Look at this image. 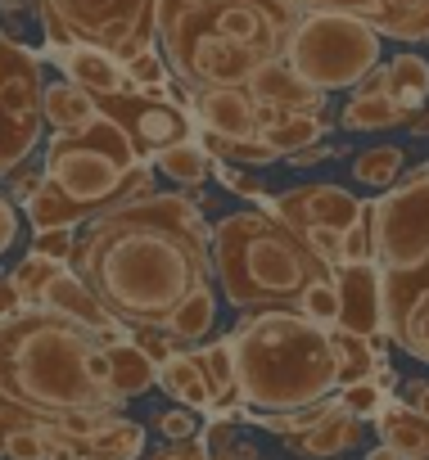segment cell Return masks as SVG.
I'll list each match as a JSON object with an SVG mask.
<instances>
[{"label": "cell", "instance_id": "cell-29", "mask_svg": "<svg viewBox=\"0 0 429 460\" xmlns=\"http://www.w3.org/2000/svg\"><path fill=\"white\" fill-rule=\"evenodd\" d=\"M23 212H28V221H32V235H41V230H77V221H86L55 185H37V194L23 203Z\"/></svg>", "mask_w": 429, "mask_h": 460}, {"label": "cell", "instance_id": "cell-42", "mask_svg": "<svg viewBox=\"0 0 429 460\" xmlns=\"http://www.w3.org/2000/svg\"><path fill=\"white\" fill-rule=\"evenodd\" d=\"M19 244V203L10 194H0V253Z\"/></svg>", "mask_w": 429, "mask_h": 460}, {"label": "cell", "instance_id": "cell-19", "mask_svg": "<svg viewBox=\"0 0 429 460\" xmlns=\"http://www.w3.org/2000/svg\"><path fill=\"white\" fill-rule=\"evenodd\" d=\"M380 447H389L398 460H429V415H416L402 402H384L375 415Z\"/></svg>", "mask_w": 429, "mask_h": 460}, {"label": "cell", "instance_id": "cell-15", "mask_svg": "<svg viewBox=\"0 0 429 460\" xmlns=\"http://www.w3.org/2000/svg\"><path fill=\"white\" fill-rule=\"evenodd\" d=\"M37 307L41 312H50V316H64V321H73V325H82V330H91L100 343H118V339H127L122 334V325L100 307V298L64 267L46 289H41V298H37Z\"/></svg>", "mask_w": 429, "mask_h": 460}, {"label": "cell", "instance_id": "cell-27", "mask_svg": "<svg viewBox=\"0 0 429 460\" xmlns=\"http://www.w3.org/2000/svg\"><path fill=\"white\" fill-rule=\"evenodd\" d=\"M407 122H411V113L398 109L389 95H357V91L339 113L344 131H389V127H407Z\"/></svg>", "mask_w": 429, "mask_h": 460}, {"label": "cell", "instance_id": "cell-23", "mask_svg": "<svg viewBox=\"0 0 429 460\" xmlns=\"http://www.w3.org/2000/svg\"><path fill=\"white\" fill-rule=\"evenodd\" d=\"M158 388H163L167 397H176L185 411H203V406H212V393H208V379H203L194 352H176V357H167V361L158 366Z\"/></svg>", "mask_w": 429, "mask_h": 460}, {"label": "cell", "instance_id": "cell-1", "mask_svg": "<svg viewBox=\"0 0 429 460\" xmlns=\"http://www.w3.org/2000/svg\"><path fill=\"white\" fill-rule=\"evenodd\" d=\"M68 271L136 334H163L172 312L212 276L208 226L185 194H149L91 217L73 240Z\"/></svg>", "mask_w": 429, "mask_h": 460}, {"label": "cell", "instance_id": "cell-41", "mask_svg": "<svg viewBox=\"0 0 429 460\" xmlns=\"http://www.w3.org/2000/svg\"><path fill=\"white\" fill-rule=\"evenodd\" d=\"M19 429H41V420H32L28 411H19V406H10L5 397H0V460H5V438L19 433Z\"/></svg>", "mask_w": 429, "mask_h": 460}, {"label": "cell", "instance_id": "cell-33", "mask_svg": "<svg viewBox=\"0 0 429 460\" xmlns=\"http://www.w3.org/2000/svg\"><path fill=\"white\" fill-rule=\"evenodd\" d=\"M64 267H68V262H50V258H41V253H28V258H23V262H19V267L5 276V280L14 285V294H19V303H23V307H37L41 289H46V285H50V280L64 271Z\"/></svg>", "mask_w": 429, "mask_h": 460}, {"label": "cell", "instance_id": "cell-25", "mask_svg": "<svg viewBox=\"0 0 429 460\" xmlns=\"http://www.w3.org/2000/svg\"><path fill=\"white\" fill-rule=\"evenodd\" d=\"M203 379H208V393H212V411L222 420H231V402H236V361H231V343L218 339L212 348H199L194 352Z\"/></svg>", "mask_w": 429, "mask_h": 460}, {"label": "cell", "instance_id": "cell-20", "mask_svg": "<svg viewBox=\"0 0 429 460\" xmlns=\"http://www.w3.org/2000/svg\"><path fill=\"white\" fill-rule=\"evenodd\" d=\"M104 357H109V388L127 402V397H145L154 384H158V366L131 343V339H118V343H104Z\"/></svg>", "mask_w": 429, "mask_h": 460}, {"label": "cell", "instance_id": "cell-24", "mask_svg": "<svg viewBox=\"0 0 429 460\" xmlns=\"http://www.w3.org/2000/svg\"><path fill=\"white\" fill-rule=\"evenodd\" d=\"M326 131H330L326 113H281V118L263 131V140H267L281 158H290V154H303V149L321 145Z\"/></svg>", "mask_w": 429, "mask_h": 460}, {"label": "cell", "instance_id": "cell-35", "mask_svg": "<svg viewBox=\"0 0 429 460\" xmlns=\"http://www.w3.org/2000/svg\"><path fill=\"white\" fill-rule=\"evenodd\" d=\"M335 397H339V406H344L348 415H357V420H375V415L384 411V402H389V393H384V388H375V379L353 384V388H339Z\"/></svg>", "mask_w": 429, "mask_h": 460}, {"label": "cell", "instance_id": "cell-36", "mask_svg": "<svg viewBox=\"0 0 429 460\" xmlns=\"http://www.w3.org/2000/svg\"><path fill=\"white\" fill-rule=\"evenodd\" d=\"M122 73H127V82H131L136 91H163V86H167V64H163V55H154V50L136 55Z\"/></svg>", "mask_w": 429, "mask_h": 460}, {"label": "cell", "instance_id": "cell-50", "mask_svg": "<svg viewBox=\"0 0 429 460\" xmlns=\"http://www.w3.org/2000/svg\"><path fill=\"white\" fill-rule=\"evenodd\" d=\"M366 460H398V456H393L389 447H371V451H366Z\"/></svg>", "mask_w": 429, "mask_h": 460}, {"label": "cell", "instance_id": "cell-53", "mask_svg": "<svg viewBox=\"0 0 429 460\" xmlns=\"http://www.w3.org/2000/svg\"><path fill=\"white\" fill-rule=\"evenodd\" d=\"M425 271H429V267H425Z\"/></svg>", "mask_w": 429, "mask_h": 460}, {"label": "cell", "instance_id": "cell-38", "mask_svg": "<svg viewBox=\"0 0 429 460\" xmlns=\"http://www.w3.org/2000/svg\"><path fill=\"white\" fill-rule=\"evenodd\" d=\"M362 262H371V230H366V217H362L353 230H344V249H339V267H362Z\"/></svg>", "mask_w": 429, "mask_h": 460}, {"label": "cell", "instance_id": "cell-26", "mask_svg": "<svg viewBox=\"0 0 429 460\" xmlns=\"http://www.w3.org/2000/svg\"><path fill=\"white\" fill-rule=\"evenodd\" d=\"M330 339H335V357H339V388H353V384L375 379V370L384 366V357H380V348L371 339L348 334V330H330Z\"/></svg>", "mask_w": 429, "mask_h": 460}, {"label": "cell", "instance_id": "cell-28", "mask_svg": "<svg viewBox=\"0 0 429 460\" xmlns=\"http://www.w3.org/2000/svg\"><path fill=\"white\" fill-rule=\"evenodd\" d=\"M212 316H218V298H212V285H203L199 294H190V298L172 312V321H167L163 334H172L181 348H190V343H199V339L212 330Z\"/></svg>", "mask_w": 429, "mask_h": 460}, {"label": "cell", "instance_id": "cell-47", "mask_svg": "<svg viewBox=\"0 0 429 460\" xmlns=\"http://www.w3.org/2000/svg\"><path fill=\"white\" fill-rule=\"evenodd\" d=\"M19 55H28V50H23V46H19V41L5 32V23H0V68H5V64H14Z\"/></svg>", "mask_w": 429, "mask_h": 460}, {"label": "cell", "instance_id": "cell-22", "mask_svg": "<svg viewBox=\"0 0 429 460\" xmlns=\"http://www.w3.org/2000/svg\"><path fill=\"white\" fill-rule=\"evenodd\" d=\"M41 118L55 127V131H82L100 118V100L77 91L73 82H46L41 91Z\"/></svg>", "mask_w": 429, "mask_h": 460}, {"label": "cell", "instance_id": "cell-31", "mask_svg": "<svg viewBox=\"0 0 429 460\" xmlns=\"http://www.w3.org/2000/svg\"><path fill=\"white\" fill-rule=\"evenodd\" d=\"M154 167L163 176H172L176 185H203L208 172H212V158H208V149L199 140H185V145H172V149L154 154Z\"/></svg>", "mask_w": 429, "mask_h": 460}, {"label": "cell", "instance_id": "cell-44", "mask_svg": "<svg viewBox=\"0 0 429 460\" xmlns=\"http://www.w3.org/2000/svg\"><path fill=\"white\" fill-rule=\"evenodd\" d=\"M218 176H222V185H227V190H236V194H245V199H258V203L267 199V194H263V185H258L254 176H245L240 167H222Z\"/></svg>", "mask_w": 429, "mask_h": 460}, {"label": "cell", "instance_id": "cell-30", "mask_svg": "<svg viewBox=\"0 0 429 460\" xmlns=\"http://www.w3.org/2000/svg\"><path fill=\"white\" fill-rule=\"evenodd\" d=\"M407 172V154L398 145H371L353 158V176L371 190H393Z\"/></svg>", "mask_w": 429, "mask_h": 460}, {"label": "cell", "instance_id": "cell-13", "mask_svg": "<svg viewBox=\"0 0 429 460\" xmlns=\"http://www.w3.org/2000/svg\"><path fill=\"white\" fill-rule=\"evenodd\" d=\"M335 280H339V325L335 330L362 334L375 348H384V276H380V267L375 262L339 267Z\"/></svg>", "mask_w": 429, "mask_h": 460}, {"label": "cell", "instance_id": "cell-37", "mask_svg": "<svg viewBox=\"0 0 429 460\" xmlns=\"http://www.w3.org/2000/svg\"><path fill=\"white\" fill-rule=\"evenodd\" d=\"M46 429V424H41ZM41 429H19L5 438V460H50V442Z\"/></svg>", "mask_w": 429, "mask_h": 460}, {"label": "cell", "instance_id": "cell-12", "mask_svg": "<svg viewBox=\"0 0 429 460\" xmlns=\"http://www.w3.org/2000/svg\"><path fill=\"white\" fill-rule=\"evenodd\" d=\"M384 339L429 366V271L384 280Z\"/></svg>", "mask_w": 429, "mask_h": 460}, {"label": "cell", "instance_id": "cell-6", "mask_svg": "<svg viewBox=\"0 0 429 460\" xmlns=\"http://www.w3.org/2000/svg\"><path fill=\"white\" fill-rule=\"evenodd\" d=\"M41 181L55 185L82 217H100L109 208H122V203L154 194L149 158L104 113L82 131H55L50 136Z\"/></svg>", "mask_w": 429, "mask_h": 460}, {"label": "cell", "instance_id": "cell-7", "mask_svg": "<svg viewBox=\"0 0 429 460\" xmlns=\"http://www.w3.org/2000/svg\"><path fill=\"white\" fill-rule=\"evenodd\" d=\"M37 19L55 55L86 46L127 68L136 55L154 50L158 0H37Z\"/></svg>", "mask_w": 429, "mask_h": 460}, {"label": "cell", "instance_id": "cell-16", "mask_svg": "<svg viewBox=\"0 0 429 460\" xmlns=\"http://www.w3.org/2000/svg\"><path fill=\"white\" fill-rule=\"evenodd\" d=\"M258 104H267V109H281V113H321L326 109V95L321 91H312V86H303L290 68H285V59H272V64H263L254 77H249V86H245Z\"/></svg>", "mask_w": 429, "mask_h": 460}, {"label": "cell", "instance_id": "cell-8", "mask_svg": "<svg viewBox=\"0 0 429 460\" xmlns=\"http://www.w3.org/2000/svg\"><path fill=\"white\" fill-rule=\"evenodd\" d=\"M281 59L303 86L321 95L357 91L362 77L380 68V32L344 14H299Z\"/></svg>", "mask_w": 429, "mask_h": 460}, {"label": "cell", "instance_id": "cell-21", "mask_svg": "<svg viewBox=\"0 0 429 460\" xmlns=\"http://www.w3.org/2000/svg\"><path fill=\"white\" fill-rule=\"evenodd\" d=\"M384 95L416 118V113L429 104V59L416 55V50L389 59V64H384Z\"/></svg>", "mask_w": 429, "mask_h": 460}, {"label": "cell", "instance_id": "cell-51", "mask_svg": "<svg viewBox=\"0 0 429 460\" xmlns=\"http://www.w3.org/2000/svg\"><path fill=\"white\" fill-rule=\"evenodd\" d=\"M0 280H5V271H0Z\"/></svg>", "mask_w": 429, "mask_h": 460}, {"label": "cell", "instance_id": "cell-14", "mask_svg": "<svg viewBox=\"0 0 429 460\" xmlns=\"http://www.w3.org/2000/svg\"><path fill=\"white\" fill-rule=\"evenodd\" d=\"M194 118L203 122V136L218 140H263L258 100L245 86H218V91H190Z\"/></svg>", "mask_w": 429, "mask_h": 460}, {"label": "cell", "instance_id": "cell-18", "mask_svg": "<svg viewBox=\"0 0 429 460\" xmlns=\"http://www.w3.org/2000/svg\"><path fill=\"white\" fill-rule=\"evenodd\" d=\"M362 433H366V420L348 415V411L339 406V397H330V402H326V415H321L308 433L290 438V447H294L299 456H317V460H326V456H344V451H353V447L362 442Z\"/></svg>", "mask_w": 429, "mask_h": 460}, {"label": "cell", "instance_id": "cell-17", "mask_svg": "<svg viewBox=\"0 0 429 460\" xmlns=\"http://www.w3.org/2000/svg\"><path fill=\"white\" fill-rule=\"evenodd\" d=\"M55 59H59V68L68 73L64 82H73L77 91H86V95H95V100H113V95L131 91V82H127L122 64H118V59H109L104 50L68 46V50H59Z\"/></svg>", "mask_w": 429, "mask_h": 460}, {"label": "cell", "instance_id": "cell-46", "mask_svg": "<svg viewBox=\"0 0 429 460\" xmlns=\"http://www.w3.org/2000/svg\"><path fill=\"white\" fill-rule=\"evenodd\" d=\"M321 158H335V145H312V149H303V154H290V163L294 167H312V163H321Z\"/></svg>", "mask_w": 429, "mask_h": 460}, {"label": "cell", "instance_id": "cell-11", "mask_svg": "<svg viewBox=\"0 0 429 460\" xmlns=\"http://www.w3.org/2000/svg\"><path fill=\"white\" fill-rule=\"evenodd\" d=\"M263 212H272L276 221H285L290 230H353L366 217V203L339 185H299L285 194H267Z\"/></svg>", "mask_w": 429, "mask_h": 460}, {"label": "cell", "instance_id": "cell-40", "mask_svg": "<svg viewBox=\"0 0 429 460\" xmlns=\"http://www.w3.org/2000/svg\"><path fill=\"white\" fill-rule=\"evenodd\" d=\"M158 429H163L167 442H190V438H199V420H194V411H185V406L158 415Z\"/></svg>", "mask_w": 429, "mask_h": 460}, {"label": "cell", "instance_id": "cell-52", "mask_svg": "<svg viewBox=\"0 0 429 460\" xmlns=\"http://www.w3.org/2000/svg\"><path fill=\"white\" fill-rule=\"evenodd\" d=\"M425 167H429V163H425Z\"/></svg>", "mask_w": 429, "mask_h": 460}, {"label": "cell", "instance_id": "cell-32", "mask_svg": "<svg viewBox=\"0 0 429 460\" xmlns=\"http://www.w3.org/2000/svg\"><path fill=\"white\" fill-rule=\"evenodd\" d=\"M429 41V0H384V28L380 41Z\"/></svg>", "mask_w": 429, "mask_h": 460}, {"label": "cell", "instance_id": "cell-4", "mask_svg": "<svg viewBox=\"0 0 429 460\" xmlns=\"http://www.w3.org/2000/svg\"><path fill=\"white\" fill-rule=\"evenodd\" d=\"M227 343L236 361V397L249 415L308 411L339 388L335 339L303 312H245Z\"/></svg>", "mask_w": 429, "mask_h": 460}, {"label": "cell", "instance_id": "cell-9", "mask_svg": "<svg viewBox=\"0 0 429 460\" xmlns=\"http://www.w3.org/2000/svg\"><path fill=\"white\" fill-rule=\"evenodd\" d=\"M371 262L380 276H420L429 267V167L402 172L393 190L366 203Z\"/></svg>", "mask_w": 429, "mask_h": 460}, {"label": "cell", "instance_id": "cell-39", "mask_svg": "<svg viewBox=\"0 0 429 460\" xmlns=\"http://www.w3.org/2000/svg\"><path fill=\"white\" fill-rule=\"evenodd\" d=\"M73 230H41V235H32V253H41V258H50V262H68V253H73Z\"/></svg>", "mask_w": 429, "mask_h": 460}, {"label": "cell", "instance_id": "cell-43", "mask_svg": "<svg viewBox=\"0 0 429 460\" xmlns=\"http://www.w3.org/2000/svg\"><path fill=\"white\" fill-rule=\"evenodd\" d=\"M149 460H208V447L203 438H190V442H167L163 451H154Z\"/></svg>", "mask_w": 429, "mask_h": 460}, {"label": "cell", "instance_id": "cell-45", "mask_svg": "<svg viewBox=\"0 0 429 460\" xmlns=\"http://www.w3.org/2000/svg\"><path fill=\"white\" fill-rule=\"evenodd\" d=\"M398 402H402V406H411L416 415H429V379H407Z\"/></svg>", "mask_w": 429, "mask_h": 460}, {"label": "cell", "instance_id": "cell-34", "mask_svg": "<svg viewBox=\"0 0 429 460\" xmlns=\"http://www.w3.org/2000/svg\"><path fill=\"white\" fill-rule=\"evenodd\" d=\"M299 312H303L308 321H317L321 330H335V325H339V280L330 276V280L312 285V289L303 294Z\"/></svg>", "mask_w": 429, "mask_h": 460}, {"label": "cell", "instance_id": "cell-5", "mask_svg": "<svg viewBox=\"0 0 429 460\" xmlns=\"http://www.w3.org/2000/svg\"><path fill=\"white\" fill-rule=\"evenodd\" d=\"M212 271L236 312H299L303 294L335 276L299 230L276 221L272 212H231L208 230Z\"/></svg>", "mask_w": 429, "mask_h": 460}, {"label": "cell", "instance_id": "cell-49", "mask_svg": "<svg viewBox=\"0 0 429 460\" xmlns=\"http://www.w3.org/2000/svg\"><path fill=\"white\" fill-rule=\"evenodd\" d=\"M407 127H411L416 136H429V104H425V109H420V113H416V118L407 122Z\"/></svg>", "mask_w": 429, "mask_h": 460}, {"label": "cell", "instance_id": "cell-2", "mask_svg": "<svg viewBox=\"0 0 429 460\" xmlns=\"http://www.w3.org/2000/svg\"><path fill=\"white\" fill-rule=\"evenodd\" d=\"M0 397L59 429L73 415H118L122 406L109 388L104 343L41 307H19L10 321H0Z\"/></svg>", "mask_w": 429, "mask_h": 460}, {"label": "cell", "instance_id": "cell-10", "mask_svg": "<svg viewBox=\"0 0 429 460\" xmlns=\"http://www.w3.org/2000/svg\"><path fill=\"white\" fill-rule=\"evenodd\" d=\"M100 113L104 118H113L122 131H127V140L154 163V154H163V149H172V145H185V140H194V131H190V113H185V104L163 86V91H122V95H113V100H100Z\"/></svg>", "mask_w": 429, "mask_h": 460}, {"label": "cell", "instance_id": "cell-3", "mask_svg": "<svg viewBox=\"0 0 429 460\" xmlns=\"http://www.w3.org/2000/svg\"><path fill=\"white\" fill-rule=\"evenodd\" d=\"M294 23V0H158L163 64L190 91L249 86L285 55Z\"/></svg>", "mask_w": 429, "mask_h": 460}, {"label": "cell", "instance_id": "cell-48", "mask_svg": "<svg viewBox=\"0 0 429 460\" xmlns=\"http://www.w3.org/2000/svg\"><path fill=\"white\" fill-rule=\"evenodd\" d=\"M19 307H23V303H19L14 285H10V280H0V321H10V316H14Z\"/></svg>", "mask_w": 429, "mask_h": 460}]
</instances>
